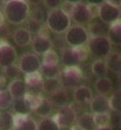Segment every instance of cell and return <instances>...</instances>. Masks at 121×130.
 <instances>
[{
  "mask_svg": "<svg viewBox=\"0 0 121 130\" xmlns=\"http://www.w3.org/2000/svg\"><path fill=\"white\" fill-rule=\"evenodd\" d=\"M30 13V6L26 0H7L3 7V15L8 22L14 25L26 22Z\"/></svg>",
  "mask_w": 121,
  "mask_h": 130,
  "instance_id": "cell-1",
  "label": "cell"
},
{
  "mask_svg": "<svg viewBox=\"0 0 121 130\" xmlns=\"http://www.w3.org/2000/svg\"><path fill=\"white\" fill-rule=\"evenodd\" d=\"M46 26L55 34H63L71 26V18L61 8L50 10L46 17Z\"/></svg>",
  "mask_w": 121,
  "mask_h": 130,
  "instance_id": "cell-2",
  "label": "cell"
},
{
  "mask_svg": "<svg viewBox=\"0 0 121 130\" xmlns=\"http://www.w3.org/2000/svg\"><path fill=\"white\" fill-rule=\"evenodd\" d=\"M69 16L76 24L84 25L98 16V7L95 8V6H89L86 3L79 2L74 5Z\"/></svg>",
  "mask_w": 121,
  "mask_h": 130,
  "instance_id": "cell-3",
  "label": "cell"
},
{
  "mask_svg": "<svg viewBox=\"0 0 121 130\" xmlns=\"http://www.w3.org/2000/svg\"><path fill=\"white\" fill-rule=\"evenodd\" d=\"M88 52L97 59L106 58L112 51V44L107 36L90 37L87 42Z\"/></svg>",
  "mask_w": 121,
  "mask_h": 130,
  "instance_id": "cell-4",
  "label": "cell"
},
{
  "mask_svg": "<svg viewBox=\"0 0 121 130\" xmlns=\"http://www.w3.org/2000/svg\"><path fill=\"white\" fill-rule=\"evenodd\" d=\"M90 38L87 29L83 25H71L65 32V42L70 48L85 46Z\"/></svg>",
  "mask_w": 121,
  "mask_h": 130,
  "instance_id": "cell-5",
  "label": "cell"
},
{
  "mask_svg": "<svg viewBox=\"0 0 121 130\" xmlns=\"http://www.w3.org/2000/svg\"><path fill=\"white\" fill-rule=\"evenodd\" d=\"M59 78L64 88H75L83 81V73L78 66H66L61 71Z\"/></svg>",
  "mask_w": 121,
  "mask_h": 130,
  "instance_id": "cell-6",
  "label": "cell"
},
{
  "mask_svg": "<svg viewBox=\"0 0 121 130\" xmlns=\"http://www.w3.org/2000/svg\"><path fill=\"white\" fill-rule=\"evenodd\" d=\"M31 47L33 50L34 54H44L48 51L52 49L51 39L50 37V30L47 26H42L41 31L37 34L31 41Z\"/></svg>",
  "mask_w": 121,
  "mask_h": 130,
  "instance_id": "cell-7",
  "label": "cell"
},
{
  "mask_svg": "<svg viewBox=\"0 0 121 130\" xmlns=\"http://www.w3.org/2000/svg\"><path fill=\"white\" fill-rule=\"evenodd\" d=\"M77 111L72 105H66L59 108L52 119L60 128H69L77 121Z\"/></svg>",
  "mask_w": 121,
  "mask_h": 130,
  "instance_id": "cell-8",
  "label": "cell"
},
{
  "mask_svg": "<svg viewBox=\"0 0 121 130\" xmlns=\"http://www.w3.org/2000/svg\"><path fill=\"white\" fill-rule=\"evenodd\" d=\"M42 66V61L38 55L34 53L22 54L18 60V69L24 75L39 72Z\"/></svg>",
  "mask_w": 121,
  "mask_h": 130,
  "instance_id": "cell-9",
  "label": "cell"
},
{
  "mask_svg": "<svg viewBox=\"0 0 121 130\" xmlns=\"http://www.w3.org/2000/svg\"><path fill=\"white\" fill-rule=\"evenodd\" d=\"M120 16L121 11L119 7H115L106 1L98 6V17L101 22L107 25H110L113 22L120 21Z\"/></svg>",
  "mask_w": 121,
  "mask_h": 130,
  "instance_id": "cell-10",
  "label": "cell"
},
{
  "mask_svg": "<svg viewBox=\"0 0 121 130\" xmlns=\"http://www.w3.org/2000/svg\"><path fill=\"white\" fill-rule=\"evenodd\" d=\"M17 59V54L16 49L11 44L5 41L0 42V67L5 69L7 67L14 65Z\"/></svg>",
  "mask_w": 121,
  "mask_h": 130,
  "instance_id": "cell-11",
  "label": "cell"
},
{
  "mask_svg": "<svg viewBox=\"0 0 121 130\" xmlns=\"http://www.w3.org/2000/svg\"><path fill=\"white\" fill-rule=\"evenodd\" d=\"M14 130H37V122L29 115L16 114L14 116Z\"/></svg>",
  "mask_w": 121,
  "mask_h": 130,
  "instance_id": "cell-12",
  "label": "cell"
},
{
  "mask_svg": "<svg viewBox=\"0 0 121 130\" xmlns=\"http://www.w3.org/2000/svg\"><path fill=\"white\" fill-rule=\"evenodd\" d=\"M90 109L92 114H102L109 112V103L108 97L106 95L98 94L93 96L90 101Z\"/></svg>",
  "mask_w": 121,
  "mask_h": 130,
  "instance_id": "cell-13",
  "label": "cell"
},
{
  "mask_svg": "<svg viewBox=\"0 0 121 130\" xmlns=\"http://www.w3.org/2000/svg\"><path fill=\"white\" fill-rule=\"evenodd\" d=\"M8 91L10 92V94L14 99L22 98L24 97V95L27 92V87H26L24 81L19 80V79H16V80H13L9 84Z\"/></svg>",
  "mask_w": 121,
  "mask_h": 130,
  "instance_id": "cell-14",
  "label": "cell"
},
{
  "mask_svg": "<svg viewBox=\"0 0 121 130\" xmlns=\"http://www.w3.org/2000/svg\"><path fill=\"white\" fill-rule=\"evenodd\" d=\"M73 95H74L75 101L78 104L90 103L91 99L93 97L92 90L85 86H78V87H75Z\"/></svg>",
  "mask_w": 121,
  "mask_h": 130,
  "instance_id": "cell-15",
  "label": "cell"
},
{
  "mask_svg": "<svg viewBox=\"0 0 121 130\" xmlns=\"http://www.w3.org/2000/svg\"><path fill=\"white\" fill-rule=\"evenodd\" d=\"M13 39L18 47H26L29 44H31L32 35L25 27H19L14 31Z\"/></svg>",
  "mask_w": 121,
  "mask_h": 130,
  "instance_id": "cell-16",
  "label": "cell"
},
{
  "mask_svg": "<svg viewBox=\"0 0 121 130\" xmlns=\"http://www.w3.org/2000/svg\"><path fill=\"white\" fill-rule=\"evenodd\" d=\"M49 100L53 105V107L56 106L58 108H61L63 106H66L68 104V101H69V95H68L66 88L62 87L60 89L50 93Z\"/></svg>",
  "mask_w": 121,
  "mask_h": 130,
  "instance_id": "cell-17",
  "label": "cell"
},
{
  "mask_svg": "<svg viewBox=\"0 0 121 130\" xmlns=\"http://www.w3.org/2000/svg\"><path fill=\"white\" fill-rule=\"evenodd\" d=\"M106 65L108 71L114 74H120L121 71V55L119 53H110L107 57H106Z\"/></svg>",
  "mask_w": 121,
  "mask_h": 130,
  "instance_id": "cell-18",
  "label": "cell"
},
{
  "mask_svg": "<svg viewBox=\"0 0 121 130\" xmlns=\"http://www.w3.org/2000/svg\"><path fill=\"white\" fill-rule=\"evenodd\" d=\"M107 37L109 38L110 43L115 46H120L121 44V22L120 21L111 23L109 25L108 29V35Z\"/></svg>",
  "mask_w": 121,
  "mask_h": 130,
  "instance_id": "cell-19",
  "label": "cell"
},
{
  "mask_svg": "<svg viewBox=\"0 0 121 130\" xmlns=\"http://www.w3.org/2000/svg\"><path fill=\"white\" fill-rule=\"evenodd\" d=\"M87 32L90 37H98V36H107L109 26L103 23L102 22H89L88 24Z\"/></svg>",
  "mask_w": 121,
  "mask_h": 130,
  "instance_id": "cell-20",
  "label": "cell"
},
{
  "mask_svg": "<svg viewBox=\"0 0 121 130\" xmlns=\"http://www.w3.org/2000/svg\"><path fill=\"white\" fill-rule=\"evenodd\" d=\"M61 61L62 64L66 66H77L78 62L75 55L73 48H64L61 50Z\"/></svg>",
  "mask_w": 121,
  "mask_h": 130,
  "instance_id": "cell-21",
  "label": "cell"
},
{
  "mask_svg": "<svg viewBox=\"0 0 121 130\" xmlns=\"http://www.w3.org/2000/svg\"><path fill=\"white\" fill-rule=\"evenodd\" d=\"M62 83L59 77L57 78H50V79H44L42 84V89L47 93H52L58 89L62 88Z\"/></svg>",
  "mask_w": 121,
  "mask_h": 130,
  "instance_id": "cell-22",
  "label": "cell"
},
{
  "mask_svg": "<svg viewBox=\"0 0 121 130\" xmlns=\"http://www.w3.org/2000/svg\"><path fill=\"white\" fill-rule=\"evenodd\" d=\"M76 122L77 125H78L83 130H95L96 128L92 113H84L79 116V118H77Z\"/></svg>",
  "mask_w": 121,
  "mask_h": 130,
  "instance_id": "cell-23",
  "label": "cell"
},
{
  "mask_svg": "<svg viewBox=\"0 0 121 130\" xmlns=\"http://www.w3.org/2000/svg\"><path fill=\"white\" fill-rule=\"evenodd\" d=\"M14 116L12 112L1 111L0 112V130H13L15 125Z\"/></svg>",
  "mask_w": 121,
  "mask_h": 130,
  "instance_id": "cell-24",
  "label": "cell"
},
{
  "mask_svg": "<svg viewBox=\"0 0 121 130\" xmlns=\"http://www.w3.org/2000/svg\"><path fill=\"white\" fill-rule=\"evenodd\" d=\"M52 110H53V105L48 98L44 97L42 103L35 110H33V113L37 115L38 117H41L44 119V118H49V116L52 113Z\"/></svg>",
  "mask_w": 121,
  "mask_h": 130,
  "instance_id": "cell-25",
  "label": "cell"
},
{
  "mask_svg": "<svg viewBox=\"0 0 121 130\" xmlns=\"http://www.w3.org/2000/svg\"><path fill=\"white\" fill-rule=\"evenodd\" d=\"M111 88H112V82L107 77L98 78L95 83V90L98 92V94L106 95L111 90Z\"/></svg>",
  "mask_w": 121,
  "mask_h": 130,
  "instance_id": "cell-26",
  "label": "cell"
},
{
  "mask_svg": "<svg viewBox=\"0 0 121 130\" xmlns=\"http://www.w3.org/2000/svg\"><path fill=\"white\" fill-rule=\"evenodd\" d=\"M12 107H13V111L16 114L29 115L32 112V110L29 107V105L26 102V100L24 99V97L14 99V102H13Z\"/></svg>",
  "mask_w": 121,
  "mask_h": 130,
  "instance_id": "cell-27",
  "label": "cell"
},
{
  "mask_svg": "<svg viewBox=\"0 0 121 130\" xmlns=\"http://www.w3.org/2000/svg\"><path fill=\"white\" fill-rule=\"evenodd\" d=\"M44 81V78L42 77L40 72H34L31 74H27L24 76V83L26 87H41Z\"/></svg>",
  "mask_w": 121,
  "mask_h": 130,
  "instance_id": "cell-28",
  "label": "cell"
},
{
  "mask_svg": "<svg viewBox=\"0 0 121 130\" xmlns=\"http://www.w3.org/2000/svg\"><path fill=\"white\" fill-rule=\"evenodd\" d=\"M91 71L94 76L97 78H103L106 77L108 74V68L105 60L103 59H97L95 60L92 65H91Z\"/></svg>",
  "mask_w": 121,
  "mask_h": 130,
  "instance_id": "cell-29",
  "label": "cell"
},
{
  "mask_svg": "<svg viewBox=\"0 0 121 130\" xmlns=\"http://www.w3.org/2000/svg\"><path fill=\"white\" fill-rule=\"evenodd\" d=\"M59 64V56L54 50H50L43 54L42 65L46 66H57Z\"/></svg>",
  "mask_w": 121,
  "mask_h": 130,
  "instance_id": "cell-30",
  "label": "cell"
},
{
  "mask_svg": "<svg viewBox=\"0 0 121 130\" xmlns=\"http://www.w3.org/2000/svg\"><path fill=\"white\" fill-rule=\"evenodd\" d=\"M40 73L44 79H50V78H57L60 76L61 70L59 66H46L42 65L40 68Z\"/></svg>",
  "mask_w": 121,
  "mask_h": 130,
  "instance_id": "cell-31",
  "label": "cell"
},
{
  "mask_svg": "<svg viewBox=\"0 0 121 130\" xmlns=\"http://www.w3.org/2000/svg\"><path fill=\"white\" fill-rule=\"evenodd\" d=\"M24 99L26 100V102L28 103L29 107L31 108L32 112L33 110L38 107L40 104L42 103L44 96H42L39 93H32V92H26V94L24 95Z\"/></svg>",
  "mask_w": 121,
  "mask_h": 130,
  "instance_id": "cell-32",
  "label": "cell"
},
{
  "mask_svg": "<svg viewBox=\"0 0 121 130\" xmlns=\"http://www.w3.org/2000/svg\"><path fill=\"white\" fill-rule=\"evenodd\" d=\"M121 93L120 90L114 92L110 98H108L109 110H111L115 113H120L121 111Z\"/></svg>",
  "mask_w": 121,
  "mask_h": 130,
  "instance_id": "cell-33",
  "label": "cell"
},
{
  "mask_svg": "<svg viewBox=\"0 0 121 130\" xmlns=\"http://www.w3.org/2000/svg\"><path fill=\"white\" fill-rule=\"evenodd\" d=\"M14 98L12 97L8 89H0V110H7L12 107Z\"/></svg>",
  "mask_w": 121,
  "mask_h": 130,
  "instance_id": "cell-34",
  "label": "cell"
},
{
  "mask_svg": "<svg viewBox=\"0 0 121 130\" xmlns=\"http://www.w3.org/2000/svg\"><path fill=\"white\" fill-rule=\"evenodd\" d=\"M37 130H61L52 118H44L37 124Z\"/></svg>",
  "mask_w": 121,
  "mask_h": 130,
  "instance_id": "cell-35",
  "label": "cell"
},
{
  "mask_svg": "<svg viewBox=\"0 0 121 130\" xmlns=\"http://www.w3.org/2000/svg\"><path fill=\"white\" fill-rule=\"evenodd\" d=\"M93 119L96 127L107 126L110 123V115L109 114V112L102 114H93Z\"/></svg>",
  "mask_w": 121,
  "mask_h": 130,
  "instance_id": "cell-36",
  "label": "cell"
},
{
  "mask_svg": "<svg viewBox=\"0 0 121 130\" xmlns=\"http://www.w3.org/2000/svg\"><path fill=\"white\" fill-rule=\"evenodd\" d=\"M46 14H45L44 10L39 7V6H35L32 10H30V13H29V17L30 19L32 20H35L37 22H41L43 24V22H46Z\"/></svg>",
  "mask_w": 121,
  "mask_h": 130,
  "instance_id": "cell-37",
  "label": "cell"
},
{
  "mask_svg": "<svg viewBox=\"0 0 121 130\" xmlns=\"http://www.w3.org/2000/svg\"><path fill=\"white\" fill-rule=\"evenodd\" d=\"M25 23H26V27L25 28L31 33V35H35V36L37 34H39V32L42 29V26H43V24L41 22H37L35 20H32L30 18H28L27 20H26Z\"/></svg>",
  "mask_w": 121,
  "mask_h": 130,
  "instance_id": "cell-38",
  "label": "cell"
},
{
  "mask_svg": "<svg viewBox=\"0 0 121 130\" xmlns=\"http://www.w3.org/2000/svg\"><path fill=\"white\" fill-rule=\"evenodd\" d=\"M73 50H74V53H75V55L77 57V60L78 63H82L84 60L87 59L89 52H88V49L86 46L75 47V48H73Z\"/></svg>",
  "mask_w": 121,
  "mask_h": 130,
  "instance_id": "cell-39",
  "label": "cell"
},
{
  "mask_svg": "<svg viewBox=\"0 0 121 130\" xmlns=\"http://www.w3.org/2000/svg\"><path fill=\"white\" fill-rule=\"evenodd\" d=\"M3 70H4V76L8 77L10 79H13V80L17 79V77L19 75V72H21L19 69H18V66L15 64L7 67V68L3 69Z\"/></svg>",
  "mask_w": 121,
  "mask_h": 130,
  "instance_id": "cell-40",
  "label": "cell"
},
{
  "mask_svg": "<svg viewBox=\"0 0 121 130\" xmlns=\"http://www.w3.org/2000/svg\"><path fill=\"white\" fill-rule=\"evenodd\" d=\"M43 3L50 10H53V9L60 8L63 3V0H43Z\"/></svg>",
  "mask_w": 121,
  "mask_h": 130,
  "instance_id": "cell-41",
  "label": "cell"
},
{
  "mask_svg": "<svg viewBox=\"0 0 121 130\" xmlns=\"http://www.w3.org/2000/svg\"><path fill=\"white\" fill-rule=\"evenodd\" d=\"M51 44H52V47H55V48H57V49L59 50H62L65 48V39L63 38V37H61V36H56L54 37V39H52L51 40Z\"/></svg>",
  "mask_w": 121,
  "mask_h": 130,
  "instance_id": "cell-42",
  "label": "cell"
},
{
  "mask_svg": "<svg viewBox=\"0 0 121 130\" xmlns=\"http://www.w3.org/2000/svg\"><path fill=\"white\" fill-rule=\"evenodd\" d=\"M10 35V29L9 27L6 25L5 23H3L2 25H0V40L2 41V39L7 38Z\"/></svg>",
  "mask_w": 121,
  "mask_h": 130,
  "instance_id": "cell-43",
  "label": "cell"
},
{
  "mask_svg": "<svg viewBox=\"0 0 121 130\" xmlns=\"http://www.w3.org/2000/svg\"><path fill=\"white\" fill-rule=\"evenodd\" d=\"M110 122L114 127H120V113H116L114 116H110Z\"/></svg>",
  "mask_w": 121,
  "mask_h": 130,
  "instance_id": "cell-44",
  "label": "cell"
},
{
  "mask_svg": "<svg viewBox=\"0 0 121 130\" xmlns=\"http://www.w3.org/2000/svg\"><path fill=\"white\" fill-rule=\"evenodd\" d=\"M86 1V4L89 6H95V7H98L102 3H104L105 0H85Z\"/></svg>",
  "mask_w": 121,
  "mask_h": 130,
  "instance_id": "cell-45",
  "label": "cell"
},
{
  "mask_svg": "<svg viewBox=\"0 0 121 130\" xmlns=\"http://www.w3.org/2000/svg\"><path fill=\"white\" fill-rule=\"evenodd\" d=\"M106 2L110 3L111 5L115 6V7H119L120 8V4H121V0H105Z\"/></svg>",
  "mask_w": 121,
  "mask_h": 130,
  "instance_id": "cell-46",
  "label": "cell"
},
{
  "mask_svg": "<svg viewBox=\"0 0 121 130\" xmlns=\"http://www.w3.org/2000/svg\"><path fill=\"white\" fill-rule=\"evenodd\" d=\"M6 85V77L2 74H0V88L3 87Z\"/></svg>",
  "mask_w": 121,
  "mask_h": 130,
  "instance_id": "cell-47",
  "label": "cell"
},
{
  "mask_svg": "<svg viewBox=\"0 0 121 130\" xmlns=\"http://www.w3.org/2000/svg\"><path fill=\"white\" fill-rule=\"evenodd\" d=\"M42 1H43V0H26V2H27L28 4L30 3V4H32V5H35V6L39 5V4H40Z\"/></svg>",
  "mask_w": 121,
  "mask_h": 130,
  "instance_id": "cell-48",
  "label": "cell"
},
{
  "mask_svg": "<svg viewBox=\"0 0 121 130\" xmlns=\"http://www.w3.org/2000/svg\"><path fill=\"white\" fill-rule=\"evenodd\" d=\"M97 130H113V128L110 125H107V126H102V127H97Z\"/></svg>",
  "mask_w": 121,
  "mask_h": 130,
  "instance_id": "cell-49",
  "label": "cell"
},
{
  "mask_svg": "<svg viewBox=\"0 0 121 130\" xmlns=\"http://www.w3.org/2000/svg\"><path fill=\"white\" fill-rule=\"evenodd\" d=\"M64 1H65V2H67V3L73 4V5H75V4H77V3L82 2V0H64Z\"/></svg>",
  "mask_w": 121,
  "mask_h": 130,
  "instance_id": "cell-50",
  "label": "cell"
},
{
  "mask_svg": "<svg viewBox=\"0 0 121 130\" xmlns=\"http://www.w3.org/2000/svg\"><path fill=\"white\" fill-rule=\"evenodd\" d=\"M70 130H83V128H80L78 125H73L70 127Z\"/></svg>",
  "mask_w": 121,
  "mask_h": 130,
  "instance_id": "cell-51",
  "label": "cell"
},
{
  "mask_svg": "<svg viewBox=\"0 0 121 130\" xmlns=\"http://www.w3.org/2000/svg\"><path fill=\"white\" fill-rule=\"evenodd\" d=\"M4 20H5V18H4V15L0 12V25H2L3 23H4Z\"/></svg>",
  "mask_w": 121,
  "mask_h": 130,
  "instance_id": "cell-52",
  "label": "cell"
},
{
  "mask_svg": "<svg viewBox=\"0 0 121 130\" xmlns=\"http://www.w3.org/2000/svg\"><path fill=\"white\" fill-rule=\"evenodd\" d=\"M4 4H5V0H0V10L4 7Z\"/></svg>",
  "mask_w": 121,
  "mask_h": 130,
  "instance_id": "cell-53",
  "label": "cell"
},
{
  "mask_svg": "<svg viewBox=\"0 0 121 130\" xmlns=\"http://www.w3.org/2000/svg\"><path fill=\"white\" fill-rule=\"evenodd\" d=\"M0 42H1V40H0Z\"/></svg>",
  "mask_w": 121,
  "mask_h": 130,
  "instance_id": "cell-54",
  "label": "cell"
},
{
  "mask_svg": "<svg viewBox=\"0 0 121 130\" xmlns=\"http://www.w3.org/2000/svg\"><path fill=\"white\" fill-rule=\"evenodd\" d=\"M69 130H70V129H69Z\"/></svg>",
  "mask_w": 121,
  "mask_h": 130,
  "instance_id": "cell-55",
  "label": "cell"
}]
</instances>
